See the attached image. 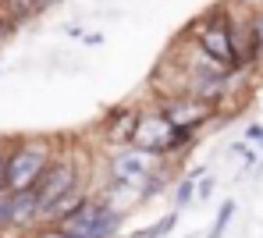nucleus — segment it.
I'll use <instances>...</instances> for the list:
<instances>
[{
	"label": "nucleus",
	"instance_id": "nucleus-1",
	"mask_svg": "<svg viewBox=\"0 0 263 238\" xmlns=\"http://www.w3.org/2000/svg\"><path fill=\"white\" fill-rule=\"evenodd\" d=\"M121 210L103 203V199H82L68 217L53 224V231L64 238H110L121 228Z\"/></svg>",
	"mask_w": 263,
	"mask_h": 238
},
{
	"label": "nucleus",
	"instance_id": "nucleus-2",
	"mask_svg": "<svg viewBox=\"0 0 263 238\" xmlns=\"http://www.w3.org/2000/svg\"><path fill=\"white\" fill-rule=\"evenodd\" d=\"M50 164L43 143H22L7 153V192H25L40 182V174Z\"/></svg>",
	"mask_w": 263,
	"mask_h": 238
},
{
	"label": "nucleus",
	"instance_id": "nucleus-3",
	"mask_svg": "<svg viewBox=\"0 0 263 238\" xmlns=\"http://www.w3.org/2000/svg\"><path fill=\"white\" fill-rule=\"evenodd\" d=\"M79 185V174H75V164L71 160H53V164H46V171L40 174V182L32 185L36 189V199H40V217H46L61 199H68L71 192Z\"/></svg>",
	"mask_w": 263,
	"mask_h": 238
},
{
	"label": "nucleus",
	"instance_id": "nucleus-4",
	"mask_svg": "<svg viewBox=\"0 0 263 238\" xmlns=\"http://www.w3.org/2000/svg\"><path fill=\"white\" fill-rule=\"evenodd\" d=\"M199 47L203 53L217 64V68H238L235 57V43H231V22L224 14H214L199 25Z\"/></svg>",
	"mask_w": 263,
	"mask_h": 238
},
{
	"label": "nucleus",
	"instance_id": "nucleus-5",
	"mask_svg": "<svg viewBox=\"0 0 263 238\" xmlns=\"http://www.w3.org/2000/svg\"><path fill=\"white\" fill-rule=\"evenodd\" d=\"M171 128H185V132H196L210 114H214V103L206 96H178V100H167L160 110H157Z\"/></svg>",
	"mask_w": 263,
	"mask_h": 238
},
{
	"label": "nucleus",
	"instance_id": "nucleus-6",
	"mask_svg": "<svg viewBox=\"0 0 263 238\" xmlns=\"http://www.w3.org/2000/svg\"><path fill=\"white\" fill-rule=\"evenodd\" d=\"M149 167H153V156L142 153V149L114 156V185L121 189V185H128V182H142V174H146Z\"/></svg>",
	"mask_w": 263,
	"mask_h": 238
},
{
	"label": "nucleus",
	"instance_id": "nucleus-7",
	"mask_svg": "<svg viewBox=\"0 0 263 238\" xmlns=\"http://www.w3.org/2000/svg\"><path fill=\"white\" fill-rule=\"evenodd\" d=\"M40 217V199H36V189L25 192H11V224H29Z\"/></svg>",
	"mask_w": 263,
	"mask_h": 238
},
{
	"label": "nucleus",
	"instance_id": "nucleus-8",
	"mask_svg": "<svg viewBox=\"0 0 263 238\" xmlns=\"http://www.w3.org/2000/svg\"><path fill=\"white\" fill-rule=\"evenodd\" d=\"M160 189H164V174L149 167V171L142 174V189H139V199H153V195H157Z\"/></svg>",
	"mask_w": 263,
	"mask_h": 238
},
{
	"label": "nucleus",
	"instance_id": "nucleus-9",
	"mask_svg": "<svg viewBox=\"0 0 263 238\" xmlns=\"http://www.w3.org/2000/svg\"><path fill=\"white\" fill-rule=\"evenodd\" d=\"M249 57H263V14L253 18V29H249Z\"/></svg>",
	"mask_w": 263,
	"mask_h": 238
},
{
	"label": "nucleus",
	"instance_id": "nucleus-10",
	"mask_svg": "<svg viewBox=\"0 0 263 238\" xmlns=\"http://www.w3.org/2000/svg\"><path fill=\"white\" fill-rule=\"evenodd\" d=\"M4 4H7V7H11L18 18H25V14H36V11L43 7V0H4Z\"/></svg>",
	"mask_w": 263,
	"mask_h": 238
},
{
	"label": "nucleus",
	"instance_id": "nucleus-11",
	"mask_svg": "<svg viewBox=\"0 0 263 238\" xmlns=\"http://www.w3.org/2000/svg\"><path fill=\"white\" fill-rule=\"evenodd\" d=\"M231 213H235V203H224V206H220V217H217V224H214V235H210V238H217L220 231H224V224H228V217H231Z\"/></svg>",
	"mask_w": 263,
	"mask_h": 238
},
{
	"label": "nucleus",
	"instance_id": "nucleus-12",
	"mask_svg": "<svg viewBox=\"0 0 263 238\" xmlns=\"http://www.w3.org/2000/svg\"><path fill=\"white\" fill-rule=\"evenodd\" d=\"M192 195H196V185H192V182H181V185H178V192H175V203H178V206H185Z\"/></svg>",
	"mask_w": 263,
	"mask_h": 238
},
{
	"label": "nucleus",
	"instance_id": "nucleus-13",
	"mask_svg": "<svg viewBox=\"0 0 263 238\" xmlns=\"http://www.w3.org/2000/svg\"><path fill=\"white\" fill-rule=\"evenodd\" d=\"M7 192V149H0V195Z\"/></svg>",
	"mask_w": 263,
	"mask_h": 238
}]
</instances>
